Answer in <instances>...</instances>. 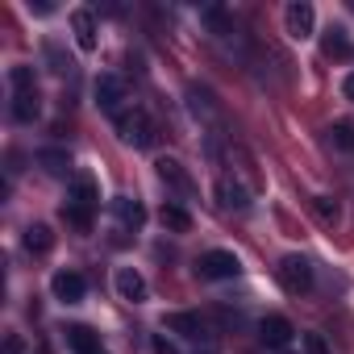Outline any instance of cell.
<instances>
[{
  "label": "cell",
  "instance_id": "obj_1",
  "mask_svg": "<svg viewBox=\"0 0 354 354\" xmlns=\"http://www.w3.org/2000/svg\"><path fill=\"white\" fill-rule=\"evenodd\" d=\"M113 125H117L121 142H125V146H138V150H150V146H154V138H158V133H154V121H150L138 104H129Z\"/></svg>",
  "mask_w": 354,
  "mask_h": 354
},
{
  "label": "cell",
  "instance_id": "obj_2",
  "mask_svg": "<svg viewBox=\"0 0 354 354\" xmlns=\"http://www.w3.org/2000/svg\"><path fill=\"white\" fill-rule=\"evenodd\" d=\"M92 96H96V109H100L104 117H113V121L129 109V88H125L121 75H96Z\"/></svg>",
  "mask_w": 354,
  "mask_h": 354
},
{
  "label": "cell",
  "instance_id": "obj_3",
  "mask_svg": "<svg viewBox=\"0 0 354 354\" xmlns=\"http://www.w3.org/2000/svg\"><path fill=\"white\" fill-rule=\"evenodd\" d=\"M196 271H201V279H238L242 275V263L230 250H209V254H201Z\"/></svg>",
  "mask_w": 354,
  "mask_h": 354
},
{
  "label": "cell",
  "instance_id": "obj_4",
  "mask_svg": "<svg viewBox=\"0 0 354 354\" xmlns=\"http://www.w3.org/2000/svg\"><path fill=\"white\" fill-rule=\"evenodd\" d=\"M283 26H288V38H296V42H308V38H313L317 13H313L308 0H292V5L283 9Z\"/></svg>",
  "mask_w": 354,
  "mask_h": 354
},
{
  "label": "cell",
  "instance_id": "obj_5",
  "mask_svg": "<svg viewBox=\"0 0 354 354\" xmlns=\"http://www.w3.org/2000/svg\"><path fill=\"white\" fill-rule=\"evenodd\" d=\"M279 279H283L288 292H308V288H313V263H308L304 254H288V259L279 263Z\"/></svg>",
  "mask_w": 354,
  "mask_h": 354
},
{
  "label": "cell",
  "instance_id": "obj_6",
  "mask_svg": "<svg viewBox=\"0 0 354 354\" xmlns=\"http://www.w3.org/2000/svg\"><path fill=\"white\" fill-rule=\"evenodd\" d=\"M50 292H55V300H63V304H80V300L88 296V283H84L80 271H55Z\"/></svg>",
  "mask_w": 354,
  "mask_h": 354
},
{
  "label": "cell",
  "instance_id": "obj_7",
  "mask_svg": "<svg viewBox=\"0 0 354 354\" xmlns=\"http://www.w3.org/2000/svg\"><path fill=\"white\" fill-rule=\"evenodd\" d=\"M259 337H263V346H271V350H283V346L296 337V329H292V321H288V317L271 313V317H263V321H259Z\"/></svg>",
  "mask_w": 354,
  "mask_h": 354
},
{
  "label": "cell",
  "instance_id": "obj_8",
  "mask_svg": "<svg viewBox=\"0 0 354 354\" xmlns=\"http://www.w3.org/2000/svg\"><path fill=\"white\" fill-rule=\"evenodd\" d=\"M113 283H117V292H121V300H129V304H142V300L150 296V288H146V279H142V271H133V267H117V275H113Z\"/></svg>",
  "mask_w": 354,
  "mask_h": 354
},
{
  "label": "cell",
  "instance_id": "obj_9",
  "mask_svg": "<svg viewBox=\"0 0 354 354\" xmlns=\"http://www.w3.org/2000/svg\"><path fill=\"white\" fill-rule=\"evenodd\" d=\"M162 329H171V333H180V337H209V325L196 317V313H167L162 317Z\"/></svg>",
  "mask_w": 354,
  "mask_h": 354
},
{
  "label": "cell",
  "instance_id": "obj_10",
  "mask_svg": "<svg viewBox=\"0 0 354 354\" xmlns=\"http://www.w3.org/2000/svg\"><path fill=\"white\" fill-rule=\"evenodd\" d=\"M63 342H67L71 354H104V350H100V337H96L88 325H67V329H63Z\"/></svg>",
  "mask_w": 354,
  "mask_h": 354
},
{
  "label": "cell",
  "instance_id": "obj_11",
  "mask_svg": "<svg viewBox=\"0 0 354 354\" xmlns=\"http://www.w3.org/2000/svg\"><path fill=\"white\" fill-rule=\"evenodd\" d=\"M34 162H38L46 175H55V180L71 175V154H67L63 146H46V150H38V154H34Z\"/></svg>",
  "mask_w": 354,
  "mask_h": 354
},
{
  "label": "cell",
  "instance_id": "obj_12",
  "mask_svg": "<svg viewBox=\"0 0 354 354\" xmlns=\"http://www.w3.org/2000/svg\"><path fill=\"white\" fill-rule=\"evenodd\" d=\"M321 50H325V59H337V63H346V59H354V46H350V34H346L342 26H329V30H325V38H321Z\"/></svg>",
  "mask_w": 354,
  "mask_h": 354
},
{
  "label": "cell",
  "instance_id": "obj_13",
  "mask_svg": "<svg viewBox=\"0 0 354 354\" xmlns=\"http://www.w3.org/2000/svg\"><path fill=\"white\" fill-rule=\"evenodd\" d=\"M71 34H75V46L80 50H96V17L88 9H75L71 13Z\"/></svg>",
  "mask_w": 354,
  "mask_h": 354
},
{
  "label": "cell",
  "instance_id": "obj_14",
  "mask_svg": "<svg viewBox=\"0 0 354 354\" xmlns=\"http://www.w3.org/2000/svg\"><path fill=\"white\" fill-rule=\"evenodd\" d=\"M38 113H42V96H38V88H30V92H13V121L34 125Z\"/></svg>",
  "mask_w": 354,
  "mask_h": 354
},
{
  "label": "cell",
  "instance_id": "obj_15",
  "mask_svg": "<svg viewBox=\"0 0 354 354\" xmlns=\"http://www.w3.org/2000/svg\"><path fill=\"white\" fill-rule=\"evenodd\" d=\"M188 109H192V117H201V121H213V117H217L213 92H209L205 84H188Z\"/></svg>",
  "mask_w": 354,
  "mask_h": 354
},
{
  "label": "cell",
  "instance_id": "obj_16",
  "mask_svg": "<svg viewBox=\"0 0 354 354\" xmlns=\"http://www.w3.org/2000/svg\"><path fill=\"white\" fill-rule=\"evenodd\" d=\"M67 201H80V205H88V209H96V201H100V192H96V180L88 171H75L71 175V192H67Z\"/></svg>",
  "mask_w": 354,
  "mask_h": 354
},
{
  "label": "cell",
  "instance_id": "obj_17",
  "mask_svg": "<svg viewBox=\"0 0 354 354\" xmlns=\"http://www.w3.org/2000/svg\"><path fill=\"white\" fill-rule=\"evenodd\" d=\"M154 167H158V180H162V184H171V188H180L184 196L192 192V180H188V171H184L180 162H175V158H158Z\"/></svg>",
  "mask_w": 354,
  "mask_h": 354
},
{
  "label": "cell",
  "instance_id": "obj_18",
  "mask_svg": "<svg viewBox=\"0 0 354 354\" xmlns=\"http://www.w3.org/2000/svg\"><path fill=\"white\" fill-rule=\"evenodd\" d=\"M158 221H162V230H171V234H188V230H192V213H188L184 205H162V209H158Z\"/></svg>",
  "mask_w": 354,
  "mask_h": 354
},
{
  "label": "cell",
  "instance_id": "obj_19",
  "mask_svg": "<svg viewBox=\"0 0 354 354\" xmlns=\"http://www.w3.org/2000/svg\"><path fill=\"white\" fill-rule=\"evenodd\" d=\"M201 21H205L217 38H234V17H230L221 5H205V9H201Z\"/></svg>",
  "mask_w": 354,
  "mask_h": 354
},
{
  "label": "cell",
  "instance_id": "obj_20",
  "mask_svg": "<svg viewBox=\"0 0 354 354\" xmlns=\"http://www.w3.org/2000/svg\"><path fill=\"white\" fill-rule=\"evenodd\" d=\"M217 201H221L225 209H238V213L250 209V192H246L238 180H221V184H217Z\"/></svg>",
  "mask_w": 354,
  "mask_h": 354
},
{
  "label": "cell",
  "instance_id": "obj_21",
  "mask_svg": "<svg viewBox=\"0 0 354 354\" xmlns=\"http://www.w3.org/2000/svg\"><path fill=\"white\" fill-rule=\"evenodd\" d=\"M113 213H117L121 225H129V230H138V225L146 221V209H142L133 196H117V201H113Z\"/></svg>",
  "mask_w": 354,
  "mask_h": 354
},
{
  "label": "cell",
  "instance_id": "obj_22",
  "mask_svg": "<svg viewBox=\"0 0 354 354\" xmlns=\"http://www.w3.org/2000/svg\"><path fill=\"white\" fill-rule=\"evenodd\" d=\"M50 246H55V234H50V225H30L26 230V250L30 254H50Z\"/></svg>",
  "mask_w": 354,
  "mask_h": 354
},
{
  "label": "cell",
  "instance_id": "obj_23",
  "mask_svg": "<svg viewBox=\"0 0 354 354\" xmlns=\"http://www.w3.org/2000/svg\"><path fill=\"white\" fill-rule=\"evenodd\" d=\"M63 221H67L71 230L88 234V230H92V209H88V205H80V201H67V205H63Z\"/></svg>",
  "mask_w": 354,
  "mask_h": 354
},
{
  "label": "cell",
  "instance_id": "obj_24",
  "mask_svg": "<svg viewBox=\"0 0 354 354\" xmlns=\"http://www.w3.org/2000/svg\"><path fill=\"white\" fill-rule=\"evenodd\" d=\"M313 213H317V221H321V225H337L342 205H337L333 196H313Z\"/></svg>",
  "mask_w": 354,
  "mask_h": 354
},
{
  "label": "cell",
  "instance_id": "obj_25",
  "mask_svg": "<svg viewBox=\"0 0 354 354\" xmlns=\"http://www.w3.org/2000/svg\"><path fill=\"white\" fill-rule=\"evenodd\" d=\"M329 142L346 154H354V121H333L329 125Z\"/></svg>",
  "mask_w": 354,
  "mask_h": 354
},
{
  "label": "cell",
  "instance_id": "obj_26",
  "mask_svg": "<svg viewBox=\"0 0 354 354\" xmlns=\"http://www.w3.org/2000/svg\"><path fill=\"white\" fill-rule=\"evenodd\" d=\"M9 84H13V92L38 88V84H34V67H9Z\"/></svg>",
  "mask_w": 354,
  "mask_h": 354
},
{
  "label": "cell",
  "instance_id": "obj_27",
  "mask_svg": "<svg viewBox=\"0 0 354 354\" xmlns=\"http://www.w3.org/2000/svg\"><path fill=\"white\" fill-rule=\"evenodd\" d=\"M46 63H50V71H71V59H67L55 42H46Z\"/></svg>",
  "mask_w": 354,
  "mask_h": 354
},
{
  "label": "cell",
  "instance_id": "obj_28",
  "mask_svg": "<svg viewBox=\"0 0 354 354\" xmlns=\"http://www.w3.org/2000/svg\"><path fill=\"white\" fill-rule=\"evenodd\" d=\"M150 350H154V354H180V350H175V342H171L167 333H154V337H150Z\"/></svg>",
  "mask_w": 354,
  "mask_h": 354
},
{
  "label": "cell",
  "instance_id": "obj_29",
  "mask_svg": "<svg viewBox=\"0 0 354 354\" xmlns=\"http://www.w3.org/2000/svg\"><path fill=\"white\" fill-rule=\"evenodd\" d=\"M304 354H329L325 337H321V333H304Z\"/></svg>",
  "mask_w": 354,
  "mask_h": 354
},
{
  "label": "cell",
  "instance_id": "obj_30",
  "mask_svg": "<svg viewBox=\"0 0 354 354\" xmlns=\"http://www.w3.org/2000/svg\"><path fill=\"white\" fill-rule=\"evenodd\" d=\"M30 13H38V17H50V13H55V5H50V0H30Z\"/></svg>",
  "mask_w": 354,
  "mask_h": 354
},
{
  "label": "cell",
  "instance_id": "obj_31",
  "mask_svg": "<svg viewBox=\"0 0 354 354\" xmlns=\"http://www.w3.org/2000/svg\"><path fill=\"white\" fill-rule=\"evenodd\" d=\"M342 96H346V100H354V71L342 80Z\"/></svg>",
  "mask_w": 354,
  "mask_h": 354
},
{
  "label": "cell",
  "instance_id": "obj_32",
  "mask_svg": "<svg viewBox=\"0 0 354 354\" xmlns=\"http://www.w3.org/2000/svg\"><path fill=\"white\" fill-rule=\"evenodd\" d=\"M5 354H21V342H17V337H9V342H5Z\"/></svg>",
  "mask_w": 354,
  "mask_h": 354
},
{
  "label": "cell",
  "instance_id": "obj_33",
  "mask_svg": "<svg viewBox=\"0 0 354 354\" xmlns=\"http://www.w3.org/2000/svg\"><path fill=\"white\" fill-rule=\"evenodd\" d=\"M350 9H354V0H350Z\"/></svg>",
  "mask_w": 354,
  "mask_h": 354
}]
</instances>
